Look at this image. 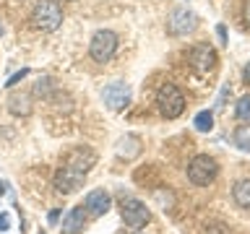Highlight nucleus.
I'll list each match as a JSON object with an SVG mask.
<instances>
[{
	"label": "nucleus",
	"instance_id": "obj_1",
	"mask_svg": "<svg viewBox=\"0 0 250 234\" xmlns=\"http://www.w3.org/2000/svg\"><path fill=\"white\" fill-rule=\"evenodd\" d=\"M31 23L42 31H55L62 23V8L58 0H39L31 11Z\"/></svg>",
	"mask_w": 250,
	"mask_h": 234
},
{
	"label": "nucleus",
	"instance_id": "obj_2",
	"mask_svg": "<svg viewBox=\"0 0 250 234\" xmlns=\"http://www.w3.org/2000/svg\"><path fill=\"white\" fill-rule=\"evenodd\" d=\"M156 104H159L162 117H167V120H175V117H180L185 112V97L175 83L162 86L159 94H156Z\"/></svg>",
	"mask_w": 250,
	"mask_h": 234
},
{
	"label": "nucleus",
	"instance_id": "obj_3",
	"mask_svg": "<svg viewBox=\"0 0 250 234\" xmlns=\"http://www.w3.org/2000/svg\"><path fill=\"white\" fill-rule=\"evenodd\" d=\"M216 175H219V164H216V159H211L206 154L195 156V159L188 164V179L198 187L211 185L216 179Z\"/></svg>",
	"mask_w": 250,
	"mask_h": 234
},
{
	"label": "nucleus",
	"instance_id": "obj_4",
	"mask_svg": "<svg viewBox=\"0 0 250 234\" xmlns=\"http://www.w3.org/2000/svg\"><path fill=\"white\" fill-rule=\"evenodd\" d=\"M115 50H117V34L109 29H99L89 42V55H91V60H97V62H109Z\"/></svg>",
	"mask_w": 250,
	"mask_h": 234
},
{
	"label": "nucleus",
	"instance_id": "obj_5",
	"mask_svg": "<svg viewBox=\"0 0 250 234\" xmlns=\"http://www.w3.org/2000/svg\"><path fill=\"white\" fill-rule=\"evenodd\" d=\"M198 26V16H195L190 8H175L167 19V31L172 37H185Z\"/></svg>",
	"mask_w": 250,
	"mask_h": 234
},
{
	"label": "nucleus",
	"instance_id": "obj_6",
	"mask_svg": "<svg viewBox=\"0 0 250 234\" xmlns=\"http://www.w3.org/2000/svg\"><path fill=\"white\" fill-rule=\"evenodd\" d=\"M120 214H123V221L130 226V229H138L148 221V208L146 203H141L138 198H123L120 203Z\"/></svg>",
	"mask_w": 250,
	"mask_h": 234
},
{
	"label": "nucleus",
	"instance_id": "obj_7",
	"mask_svg": "<svg viewBox=\"0 0 250 234\" xmlns=\"http://www.w3.org/2000/svg\"><path fill=\"white\" fill-rule=\"evenodd\" d=\"M188 60H190V65L195 70H201V73H208V70L216 68V50L206 42L190 47V52H188Z\"/></svg>",
	"mask_w": 250,
	"mask_h": 234
},
{
	"label": "nucleus",
	"instance_id": "obj_8",
	"mask_svg": "<svg viewBox=\"0 0 250 234\" xmlns=\"http://www.w3.org/2000/svg\"><path fill=\"white\" fill-rule=\"evenodd\" d=\"M102 99H104V104L109 109L120 112V109H125V107L130 104V89H128V83H123V81L109 83L107 89L102 91Z\"/></svg>",
	"mask_w": 250,
	"mask_h": 234
},
{
	"label": "nucleus",
	"instance_id": "obj_9",
	"mask_svg": "<svg viewBox=\"0 0 250 234\" xmlns=\"http://www.w3.org/2000/svg\"><path fill=\"white\" fill-rule=\"evenodd\" d=\"M83 177H86L83 172L62 164V167L58 169V175H55V187H58V193L68 195V193H73V190H78V187L83 185Z\"/></svg>",
	"mask_w": 250,
	"mask_h": 234
},
{
	"label": "nucleus",
	"instance_id": "obj_10",
	"mask_svg": "<svg viewBox=\"0 0 250 234\" xmlns=\"http://www.w3.org/2000/svg\"><path fill=\"white\" fill-rule=\"evenodd\" d=\"M62 164H68V167L89 175V169L97 164V154H94L91 148H86V146H78V148H73V151H68V156L62 159Z\"/></svg>",
	"mask_w": 250,
	"mask_h": 234
},
{
	"label": "nucleus",
	"instance_id": "obj_11",
	"mask_svg": "<svg viewBox=\"0 0 250 234\" xmlns=\"http://www.w3.org/2000/svg\"><path fill=\"white\" fill-rule=\"evenodd\" d=\"M109 206H112V200H109V193L107 190H91L89 195H86V200H83V208H86V214L94 216V218H99V216H104Z\"/></svg>",
	"mask_w": 250,
	"mask_h": 234
},
{
	"label": "nucleus",
	"instance_id": "obj_12",
	"mask_svg": "<svg viewBox=\"0 0 250 234\" xmlns=\"http://www.w3.org/2000/svg\"><path fill=\"white\" fill-rule=\"evenodd\" d=\"M86 208L83 206H76V208H70L65 216H62V224H60V232L62 234H78V232H83V226H86Z\"/></svg>",
	"mask_w": 250,
	"mask_h": 234
},
{
	"label": "nucleus",
	"instance_id": "obj_13",
	"mask_svg": "<svg viewBox=\"0 0 250 234\" xmlns=\"http://www.w3.org/2000/svg\"><path fill=\"white\" fill-rule=\"evenodd\" d=\"M232 198L240 208L250 211V179H240V182L232 187Z\"/></svg>",
	"mask_w": 250,
	"mask_h": 234
},
{
	"label": "nucleus",
	"instance_id": "obj_14",
	"mask_svg": "<svg viewBox=\"0 0 250 234\" xmlns=\"http://www.w3.org/2000/svg\"><path fill=\"white\" fill-rule=\"evenodd\" d=\"M141 140L136 136H128V138H123L120 140V146H117V154L125 156V159H133V156H138L141 154Z\"/></svg>",
	"mask_w": 250,
	"mask_h": 234
},
{
	"label": "nucleus",
	"instance_id": "obj_15",
	"mask_svg": "<svg viewBox=\"0 0 250 234\" xmlns=\"http://www.w3.org/2000/svg\"><path fill=\"white\" fill-rule=\"evenodd\" d=\"M193 125H195V130H198V133H208L211 128H214V112H208V109L198 112V115H195V120H193Z\"/></svg>",
	"mask_w": 250,
	"mask_h": 234
},
{
	"label": "nucleus",
	"instance_id": "obj_16",
	"mask_svg": "<svg viewBox=\"0 0 250 234\" xmlns=\"http://www.w3.org/2000/svg\"><path fill=\"white\" fill-rule=\"evenodd\" d=\"M234 143H237L242 151H250V128L248 125H240V128L234 130Z\"/></svg>",
	"mask_w": 250,
	"mask_h": 234
},
{
	"label": "nucleus",
	"instance_id": "obj_17",
	"mask_svg": "<svg viewBox=\"0 0 250 234\" xmlns=\"http://www.w3.org/2000/svg\"><path fill=\"white\" fill-rule=\"evenodd\" d=\"M11 109H13L16 115H19V112L21 115H29V99L26 97H13L11 99Z\"/></svg>",
	"mask_w": 250,
	"mask_h": 234
},
{
	"label": "nucleus",
	"instance_id": "obj_18",
	"mask_svg": "<svg viewBox=\"0 0 250 234\" xmlns=\"http://www.w3.org/2000/svg\"><path fill=\"white\" fill-rule=\"evenodd\" d=\"M234 112H237L240 120H250V94L237 101V109H234Z\"/></svg>",
	"mask_w": 250,
	"mask_h": 234
},
{
	"label": "nucleus",
	"instance_id": "obj_19",
	"mask_svg": "<svg viewBox=\"0 0 250 234\" xmlns=\"http://www.w3.org/2000/svg\"><path fill=\"white\" fill-rule=\"evenodd\" d=\"M26 73H29V70H19V73H13L11 78H8V83H5V86H16V83H19V81H21V78L26 76Z\"/></svg>",
	"mask_w": 250,
	"mask_h": 234
},
{
	"label": "nucleus",
	"instance_id": "obj_20",
	"mask_svg": "<svg viewBox=\"0 0 250 234\" xmlns=\"http://www.w3.org/2000/svg\"><path fill=\"white\" fill-rule=\"evenodd\" d=\"M8 229H11V216L0 214V232H8Z\"/></svg>",
	"mask_w": 250,
	"mask_h": 234
},
{
	"label": "nucleus",
	"instance_id": "obj_21",
	"mask_svg": "<svg viewBox=\"0 0 250 234\" xmlns=\"http://www.w3.org/2000/svg\"><path fill=\"white\" fill-rule=\"evenodd\" d=\"M216 34H219V39H222V44H229V39H227V29H224V23H219V26H216Z\"/></svg>",
	"mask_w": 250,
	"mask_h": 234
},
{
	"label": "nucleus",
	"instance_id": "obj_22",
	"mask_svg": "<svg viewBox=\"0 0 250 234\" xmlns=\"http://www.w3.org/2000/svg\"><path fill=\"white\" fill-rule=\"evenodd\" d=\"M242 19H245L248 29H250V0H245V5H242Z\"/></svg>",
	"mask_w": 250,
	"mask_h": 234
},
{
	"label": "nucleus",
	"instance_id": "obj_23",
	"mask_svg": "<svg viewBox=\"0 0 250 234\" xmlns=\"http://www.w3.org/2000/svg\"><path fill=\"white\" fill-rule=\"evenodd\" d=\"M242 78H245V83H250V62L245 65V70H242Z\"/></svg>",
	"mask_w": 250,
	"mask_h": 234
},
{
	"label": "nucleus",
	"instance_id": "obj_24",
	"mask_svg": "<svg viewBox=\"0 0 250 234\" xmlns=\"http://www.w3.org/2000/svg\"><path fill=\"white\" fill-rule=\"evenodd\" d=\"M58 218H60V211H52V214H50V221L55 224V221H58Z\"/></svg>",
	"mask_w": 250,
	"mask_h": 234
},
{
	"label": "nucleus",
	"instance_id": "obj_25",
	"mask_svg": "<svg viewBox=\"0 0 250 234\" xmlns=\"http://www.w3.org/2000/svg\"><path fill=\"white\" fill-rule=\"evenodd\" d=\"M5 193V182H0V195H3Z\"/></svg>",
	"mask_w": 250,
	"mask_h": 234
},
{
	"label": "nucleus",
	"instance_id": "obj_26",
	"mask_svg": "<svg viewBox=\"0 0 250 234\" xmlns=\"http://www.w3.org/2000/svg\"><path fill=\"white\" fill-rule=\"evenodd\" d=\"M0 34H3V29H0Z\"/></svg>",
	"mask_w": 250,
	"mask_h": 234
}]
</instances>
